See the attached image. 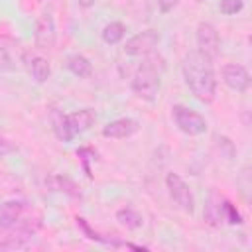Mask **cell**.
Instances as JSON below:
<instances>
[{"label":"cell","mask_w":252,"mask_h":252,"mask_svg":"<svg viewBox=\"0 0 252 252\" xmlns=\"http://www.w3.org/2000/svg\"><path fill=\"white\" fill-rule=\"evenodd\" d=\"M183 79L189 87V91L199 98L201 102H213L217 94V77H215V67L213 59L199 49L189 51L183 57L181 65Z\"/></svg>","instance_id":"6da1fadb"},{"label":"cell","mask_w":252,"mask_h":252,"mask_svg":"<svg viewBox=\"0 0 252 252\" xmlns=\"http://www.w3.org/2000/svg\"><path fill=\"white\" fill-rule=\"evenodd\" d=\"M163 69H165V63L159 55H148L132 77L130 85H132L134 94L144 100H154L161 87Z\"/></svg>","instance_id":"7a4b0ae2"},{"label":"cell","mask_w":252,"mask_h":252,"mask_svg":"<svg viewBox=\"0 0 252 252\" xmlns=\"http://www.w3.org/2000/svg\"><path fill=\"white\" fill-rule=\"evenodd\" d=\"M171 118H173L175 126L187 136H201L207 132V126H209L203 114H199L197 110L183 106V104L171 106Z\"/></svg>","instance_id":"3957f363"},{"label":"cell","mask_w":252,"mask_h":252,"mask_svg":"<svg viewBox=\"0 0 252 252\" xmlns=\"http://www.w3.org/2000/svg\"><path fill=\"white\" fill-rule=\"evenodd\" d=\"M161 35L158 30L154 28H148V30H142L138 33H134L130 39H126L124 43V53L130 55V57H140V55H148L152 53L158 43H159Z\"/></svg>","instance_id":"277c9868"},{"label":"cell","mask_w":252,"mask_h":252,"mask_svg":"<svg viewBox=\"0 0 252 252\" xmlns=\"http://www.w3.org/2000/svg\"><path fill=\"white\" fill-rule=\"evenodd\" d=\"M165 185L169 191V197L173 199V203L185 211V213H193L195 211V197L191 193V187L185 183V179L177 173H167L165 175Z\"/></svg>","instance_id":"5b68a950"},{"label":"cell","mask_w":252,"mask_h":252,"mask_svg":"<svg viewBox=\"0 0 252 252\" xmlns=\"http://www.w3.org/2000/svg\"><path fill=\"white\" fill-rule=\"evenodd\" d=\"M197 49L205 55H209L211 59H215L220 53V35L215 28V24L211 22H199L197 24Z\"/></svg>","instance_id":"8992f818"},{"label":"cell","mask_w":252,"mask_h":252,"mask_svg":"<svg viewBox=\"0 0 252 252\" xmlns=\"http://www.w3.org/2000/svg\"><path fill=\"white\" fill-rule=\"evenodd\" d=\"M220 77H222V83L234 91V93H244L250 89V73L244 65H238V63H226L222 69H220Z\"/></svg>","instance_id":"52a82bcc"},{"label":"cell","mask_w":252,"mask_h":252,"mask_svg":"<svg viewBox=\"0 0 252 252\" xmlns=\"http://www.w3.org/2000/svg\"><path fill=\"white\" fill-rule=\"evenodd\" d=\"M55 39H57V30H55V22L51 14H41L35 24V33H33L35 47L49 51L55 47Z\"/></svg>","instance_id":"ba28073f"},{"label":"cell","mask_w":252,"mask_h":252,"mask_svg":"<svg viewBox=\"0 0 252 252\" xmlns=\"http://www.w3.org/2000/svg\"><path fill=\"white\" fill-rule=\"evenodd\" d=\"M138 128H140V124L134 118H116L102 128V136L112 138V140H124V138L134 136L138 132Z\"/></svg>","instance_id":"9c48e42d"},{"label":"cell","mask_w":252,"mask_h":252,"mask_svg":"<svg viewBox=\"0 0 252 252\" xmlns=\"http://www.w3.org/2000/svg\"><path fill=\"white\" fill-rule=\"evenodd\" d=\"M65 116H67L69 128H71V132H73L75 136H79V134L91 130V126H93L94 120H96V114H94V110H91V108H83V110H77V112H71V114H65Z\"/></svg>","instance_id":"30bf717a"},{"label":"cell","mask_w":252,"mask_h":252,"mask_svg":"<svg viewBox=\"0 0 252 252\" xmlns=\"http://www.w3.org/2000/svg\"><path fill=\"white\" fill-rule=\"evenodd\" d=\"M22 213H24V201H18V199L4 201L0 205V228L2 230L12 228L20 220Z\"/></svg>","instance_id":"8fae6325"},{"label":"cell","mask_w":252,"mask_h":252,"mask_svg":"<svg viewBox=\"0 0 252 252\" xmlns=\"http://www.w3.org/2000/svg\"><path fill=\"white\" fill-rule=\"evenodd\" d=\"M65 65H67V69H69L75 77H79V79H87V77H91V73H93L91 61H89L85 55H81V53H71V55H67Z\"/></svg>","instance_id":"7c38bea8"},{"label":"cell","mask_w":252,"mask_h":252,"mask_svg":"<svg viewBox=\"0 0 252 252\" xmlns=\"http://www.w3.org/2000/svg\"><path fill=\"white\" fill-rule=\"evenodd\" d=\"M116 220H118L122 226L130 228V230L140 228V226L144 224V217H142L136 209H132V207H124V209L116 211Z\"/></svg>","instance_id":"4fadbf2b"},{"label":"cell","mask_w":252,"mask_h":252,"mask_svg":"<svg viewBox=\"0 0 252 252\" xmlns=\"http://www.w3.org/2000/svg\"><path fill=\"white\" fill-rule=\"evenodd\" d=\"M124 33H126V26H124L122 22H110V24H106V26L102 28V32H100L102 41L108 43V45L120 43L122 37H124Z\"/></svg>","instance_id":"5bb4252c"},{"label":"cell","mask_w":252,"mask_h":252,"mask_svg":"<svg viewBox=\"0 0 252 252\" xmlns=\"http://www.w3.org/2000/svg\"><path fill=\"white\" fill-rule=\"evenodd\" d=\"M30 73H32V77H33L37 83H45V81L51 77L49 61H47L45 57H39V55L32 57V61H30Z\"/></svg>","instance_id":"9a60e30c"},{"label":"cell","mask_w":252,"mask_h":252,"mask_svg":"<svg viewBox=\"0 0 252 252\" xmlns=\"http://www.w3.org/2000/svg\"><path fill=\"white\" fill-rule=\"evenodd\" d=\"M45 185H49L53 191H61V193H67V195H71V197H79L77 185H75L71 179L63 177V175H53V177L45 179Z\"/></svg>","instance_id":"2e32d148"},{"label":"cell","mask_w":252,"mask_h":252,"mask_svg":"<svg viewBox=\"0 0 252 252\" xmlns=\"http://www.w3.org/2000/svg\"><path fill=\"white\" fill-rule=\"evenodd\" d=\"M213 142H215V148H217V152L220 154V158H224L226 161H230V159L234 158L236 150H234V144L230 142V138L220 136V134H215Z\"/></svg>","instance_id":"e0dca14e"},{"label":"cell","mask_w":252,"mask_h":252,"mask_svg":"<svg viewBox=\"0 0 252 252\" xmlns=\"http://www.w3.org/2000/svg\"><path fill=\"white\" fill-rule=\"evenodd\" d=\"M53 130H55V136H57L59 140H63V142H71V140L75 138V134L71 132V128H69V124H67V116H59V118L55 120Z\"/></svg>","instance_id":"ac0fdd59"},{"label":"cell","mask_w":252,"mask_h":252,"mask_svg":"<svg viewBox=\"0 0 252 252\" xmlns=\"http://www.w3.org/2000/svg\"><path fill=\"white\" fill-rule=\"evenodd\" d=\"M244 8V0H220L219 10L224 16H234Z\"/></svg>","instance_id":"d6986e66"},{"label":"cell","mask_w":252,"mask_h":252,"mask_svg":"<svg viewBox=\"0 0 252 252\" xmlns=\"http://www.w3.org/2000/svg\"><path fill=\"white\" fill-rule=\"evenodd\" d=\"M220 213H222V217L230 222V224H240L242 222V219H240V213L234 209V205H230L228 201H224L222 205H220Z\"/></svg>","instance_id":"ffe728a7"},{"label":"cell","mask_w":252,"mask_h":252,"mask_svg":"<svg viewBox=\"0 0 252 252\" xmlns=\"http://www.w3.org/2000/svg\"><path fill=\"white\" fill-rule=\"evenodd\" d=\"M16 69V63L6 47L0 45V73H12Z\"/></svg>","instance_id":"44dd1931"},{"label":"cell","mask_w":252,"mask_h":252,"mask_svg":"<svg viewBox=\"0 0 252 252\" xmlns=\"http://www.w3.org/2000/svg\"><path fill=\"white\" fill-rule=\"evenodd\" d=\"M16 152H18V146L0 134V156H10V154H16Z\"/></svg>","instance_id":"7402d4cb"},{"label":"cell","mask_w":252,"mask_h":252,"mask_svg":"<svg viewBox=\"0 0 252 252\" xmlns=\"http://www.w3.org/2000/svg\"><path fill=\"white\" fill-rule=\"evenodd\" d=\"M177 4H179V0H158V6H159V12H161V14L173 12Z\"/></svg>","instance_id":"603a6c76"},{"label":"cell","mask_w":252,"mask_h":252,"mask_svg":"<svg viewBox=\"0 0 252 252\" xmlns=\"http://www.w3.org/2000/svg\"><path fill=\"white\" fill-rule=\"evenodd\" d=\"M77 2H79L81 8H91V6H94L96 0H77Z\"/></svg>","instance_id":"cb8c5ba5"},{"label":"cell","mask_w":252,"mask_h":252,"mask_svg":"<svg viewBox=\"0 0 252 252\" xmlns=\"http://www.w3.org/2000/svg\"><path fill=\"white\" fill-rule=\"evenodd\" d=\"M37 2H43V0H37Z\"/></svg>","instance_id":"d4e9b609"}]
</instances>
